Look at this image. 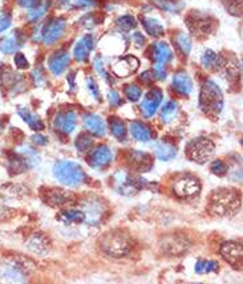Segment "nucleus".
<instances>
[{
	"label": "nucleus",
	"instance_id": "nucleus-1",
	"mask_svg": "<svg viewBox=\"0 0 243 284\" xmlns=\"http://www.w3.org/2000/svg\"><path fill=\"white\" fill-rule=\"evenodd\" d=\"M241 208V195L233 190H216L210 198L209 210L216 217L233 215Z\"/></svg>",
	"mask_w": 243,
	"mask_h": 284
},
{
	"label": "nucleus",
	"instance_id": "nucleus-2",
	"mask_svg": "<svg viewBox=\"0 0 243 284\" xmlns=\"http://www.w3.org/2000/svg\"><path fill=\"white\" fill-rule=\"evenodd\" d=\"M199 105L207 116H218L223 108V96L219 86L212 80L203 84L199 96Z\"/></svg>",
	"mask_w": 243,
	"mask_h": 284
},
{
	"label": "nucleus",
	"instance_id": "nucleus-3",
	"mask_svg": "<svg viewBox=\"0 0 243 284\" xmlns=\"http://www.w3.org/2000/svg\"><path fill=\"white\" fill-rule=\"evenodd\" d=\"M54 174L65 186L75 187L82 185L86 181V174L82 167L72 161H60L54 165Z\"/></svg>",
	"mask_w": 243,
	"mask_h": 284
},
{
	"label": "nucleus",
	"instance_id": "nucleus-4",
	"mask_svg": "<svg viewBox=\"0 0 243 284\" xmlns=\"http://www.w3.org/2000/svg\"><path fill=\"white\" fill-rule=\"evenodd\" d=\"M101 248L105 254L110 257L118 258L124 257L129 253L131 250V243L129 239L124 234L120 232H109L101 240Z\"/></svg>",
	"mask_w": 243,
	"mask_h": 284
},
{
	"label": "nucleus",
	"instance_id": "nucleus-5",
	"mask_svg": "<svg viewBox=\"0 0 243 284\" xmlns=\"http://www.w3.org/2000/svg\"><path fill=\"white\" fill-rule=\"evenodd\" d=\"M214 150H216V146H214L212 140L205 138V137H199V138H195L191 142H189L188 148H186V154L194 162L205 163L212 158Z\"/></svg>",
	"mask_w": 243,
	"mask_h": 284
},
{
	"label": "nucleus",
	"instance_id": "nucleus-6",
	"mask_svg": "<svg viewBox=\"0 0 243 284\" xmlns=\"http://www.w3.org/2000/svg\"><path fill=\"white\" fill-rule=\"evenodd\" d=\"M173 189L180 198H193L201 191V183L194 176L184 174L177 178Z\"/></svg>",
	"mask_w": 243,
	"mask_h": 284
},
{
	"label": "nucleus",
	"instance_id": "nucleus-7",
	"mask_svg": "<svg viewBox=\"0 0 243 284\" xmlns=\"http://www.w3.org/2000/svg\"><path fill=\"white\" fill-rule=\"evenodd\" d=\"M0 282L24 283L27 282V272L19 262L0 263Z\"/></svg>",
	"mask_w": 243,
	"mask_h": 284
},
{
	"label": "nucleus",
	"instance_id": "nucleus-8",
	"mask_svg": "<svg viewBox=\"0 0 243 284\" xmlns=\"http://www.w3.org/2000/svg\"><path fill=\"white\" fill-rule=\"evenodd\" d=\"M221 255L235 268H242V243L238 240L226 242L221 248Z\"/></svg>",
	"mask_w": 243,
	"mask_h": 284
},
{
	"label": "nucleus",
	"instance_id": "nucleus-9",
	"mask_svg": "<svg viewBox=\"0 0 243 284\" xmlns=\"http://www.w3.org/2000/svg\"><path fill=\"white\" fill-rule=\"evenodd\" d=\"M114 185L121 194L132 195L142 187V182L129 176L128 173L118 172L114 176Z\"/></svg>",
	"mask_w": 243,
	"mask_h": 284
},
{
	"label": "nucleus",
	"instance_id": "nucleus-10",
	"mask_svg": "<svg viewBox=\"0 0 243 284\" xmlns=\"http://www.w3.org/2000/svg\"><path fill=\"white\" fill-rule=\"evenodd\" d=\"M65 24L67 23L63 19H54V20L48 23L41 33V39L44 40L45 44L51 45L59 40L65 31Z\"/></svg>",
	"mask_w": 243,
	"mask_h": 284
},
{
	"label": "nucleus",
	"instance_id": "nucleus-11",
	"mask_svg": "<svg viewBox=\"0 0 243 284\" xmlns=\"http://www.w3.org/2000/svg\"><path fill=\"white\" fill-rule=\"evenodd\" d=\"M113 161V153L112 150L109 149L108 146H99L96 148L92 153L89 154L88 158V163L93 169H105L108 167Z\"/></svg>",
	"mask_w": 243,
	"mask_h": 284
},
{
	"label": "nucleus",
	"instance_id": "nucleus-12",
	"mask_svg": "<svg viewBox=\"0 0 243 284\" xmlns=\"http://www.w3.org/2000/svg\"><path fill=\"white\" fill-rule=\"evenodd\" d=\"M163 95L158 88H154L149 93H146L142 100V104H141V110L144 113L145 117H152L157 113L158 108L162 103Z\"/></svg>",
	"mask_w": 243,
	"mask_h": 284
},
{
	"label": "nucleus",
	"instance_id": "nucleus-13",
	"mask_svg": "<svg viewBox=\"0 0 243 284\" xmlns=\"http://www.w3.org/2000/svg\"><path fill=\"white\" fill-rule=\"evenodd\" d=\"M138 65H140V63H138V60L135 59V57H133V56H125V57L117 60L116 63L113 64L112 71L116 76L128 77L137 71Z\"/></svg>",
	"mask_w": 243,
	"mask_h": 284
},
{
	"label": "nucleus",
	"instance_id": "nucleus-14",
	"mask_svg": "<svg viewBox=\"0 0 243 284\" xmlns=\"http://www.w3.org/2000/svg\"><path fill=\"white\" fill-rule=\"evenodd\" d=\"M54 127L56 129H59L64 134H69L76 129L77 124V116L76 113L72 110H68V112L59 113L56 117H54Z\"/></svg>",
	"mask_w": 243,
	"mask_h": 284
},
{
	"label": "nucleus",
	"instance_id": "nucleus-15",
	"mask_svg": "<svg viewBox=\"0 0 243 284\" xmlns=\"http://www.w3.org/2000/svg\"><path fill=\"white\" fill-rule=\"evenodd\" d=\"M93 45H95V41H93L92 35H85V36L81 37L80 40L77 41V44L75 45V50H73L75 59L77 61H81V63L86 61L89 57V53L93 50Z\"/></svg>",
	"mask_w": 243,
	"mask_h": 284
},
{
	"label": "nucleus",
	"instance_id": "nucleus-16",
	"mask_svg": "<svg viewBox=\"0 0 243 284\" xmlns=\"http://www.w3.org/2000/svg\"><path fill=\"white\" fill-rule=\"evenodd\" d=\"M85 212V223L88 225H97L103 215V207L101 203L95 201V199H88V202L84 203L81 208Z\"/></svg>",
	"mask_w": 243,
	"mask_h": 284
},
{
	"label": "nucleus",
	"instance_id": "nucleus-17",
	"mask_svg": "<svg viewBox=\"0 0 243 284\" xmlns=\"http://www.w3.org/2000/svg\"><path fill=\"white\" fill-rule=\"evenodd\" d=\"M69 53L68 52H56L54 54L51 56L50 61H48V68H50V71L56 76H59L63 72H65V69L69 65Z\"/></svg>",
	"mask_w": 243,
	"mask_h": 284
},
{
	"label": "nucleus",
	"instance_id": "nucleus-18",
	"mask_svg": "<svg viewBox=\"0 0 243 284\" xmlns=\"http://www.w3.org/2000/svg\"><path fill=\"white\" fill-rule=\"evenodd\" d=\"M84 125L88 131L96 137H104L107 134V125L97 114H86L84 117Z\"/></svg>",
	"mask_w": 243,
	"mask_h": 284
},
{
	"label": "nucleus",
	"instance_id": "nucleus-19",
	"mask_svg": "<svg viewBox=\"0 0 243 284\" xmlns=\"http://www.w3.org/2000/svg\"><path fill=\"white\" fill-rule=\"evenodd\" d=\"M173 88L182 96H189L193 90V81L186 72H178L173 77Z\"/></svg>",
	"mask_w": 243,
	"mask_h": 284
},
{
	"label": "nucleus",
	"instance_id": "nucleus-20",
	"mask_svg": "<svg viewBox=\"0 0 243 284\" xmlns=\"http://www.w3.org/2000/svg\"><path fill=\"white\" fill-rule=\"evenodd\" d=\"M153 59L156 64H160V65H166L167 63H170L173 60V52H171L170 47L163 41H160L153 45Z\"/></svg>",
	"mask_w": 243,
	"mask_h": 284
},
{
	"label": "nucleus",
	"instance_id": "nucleus-21",
	"mask_svg": "<svg viewBox=\"0 0 243 284\" xmlns=\"http://www.w3.org/2000/svg\"><path fill=\"white\" fill-rule=\"evenodd\" d=\"M129 130H131V134L133 135V138H135L140 142H148V141L152 140L153 137V133H152V129L145 125L140 121L132 122L131 127H129Z\"/></svg>",
	"mask_w": 243,
	"mask_h": 284
},
{
	"label": "nucleus",
	"instance_id": "nucleus-22",
	"mask_svg": "<svg viewBox=\"0 0 243 284\" xmlns=\"http://www.w3.org/2000/svg\"><path fill=\"white\" fill-rule=\"evenodd\" d=\"M59 219L65 225H79L85 223V212L81 208H69L65 210L59 215Z\"/></svg>",
	"mask_w": 243,
	"mask_h": 284
},
{
	"label": "nucleus",
	"instance_id": "nucleus-23",
	"mask_svg": "<svg viewBox=\"0 0 243 284\" xmlns=\"http://www.w3.org/2000/svg\"><path fill=\"white\" fill-rule=\"evenodd\" d=\"M27 246L29 250L35 251L36 254H47V251L50 250L48 240L41 234H35L31 236V239L27 242Z\"/></svg>",
	"mask_w": 243,
	"mask_h": 284
},
{
	"label": "nucleus",
	"instance_id": "nucleus-24",
	"mask_svg": "<svg viewBox=\"0 0 243 284\" xmlns=\"http://www.w3.org/2000/svg\"><path fill=\"white\" fill-rule=\"evenodd\" d=\"M154 153L161 161H170L177 155V148L174 145L167 144V142H161L156 146Z\"/></svg>",
	"mask_w": 243,
	"mask_h": 284
},
{
	"label": "nucleus",
	"instance_id": "nucleus-25",
	"mask_svg": "<svg viewBox=\"0 0 243 284\" xmlns=\"http://www.w3.org/2000/svg\"><path fill=\"white\" fill-rule=\"evenodd\" d=\"M20 44H22L20 37H19L18 33H14V35H9V36L4 37L3 40L0 41V51L7 54L14 53L20 48Z\"/></svg>",
	"mask_w": 243,
	"mask_h": 284
},
{
	"label": "nucleus",
	"instance_id": "nucleus-26",
	"mask_svg": "<svg viewBox=\"0 0 243 284\" xmlns=\"http://www.w3.org/2000/svg\"><path fill=\"white\" fill-rule=\"evenodd\" d=\"M178 112H180V106L176 101H167L161 109V121L163 124H170L171 121L176 120Z\"/></svg>",
	"mask_w": 243,
	"mask_h": 284
},
{
	"label": "nucleus",
	"instance_id": "nucleus-27",
	"mask_svg": "<svg viewBox=\"0 0 243 284\" xmlns=\"http://www.w3.org/2000/svg\"><path fill=\"white\" fill-rule=\"evenodd\" d=\"M19 116L24 120V121L27 122L29 128L32 129H35V130H41L43 128H44V124L40 120V117L37 116V114H33L28 110L27 108H20L18 110Z\"/></svg>",
	"mask_w": 243,
	"mask_h": 284
},
{
	"label": "nucleus",
	"instance_id": "nucleus-28",
	"mask_svg": "<svg viewBox=\"0 0 243 284\" xmlns=\"http://www.w3.org/2000/svg\"><path fill=\"white\" fill-rule=\"evenodd\" d=\"M142 26H144L145 31L148 32L150 36L158 37L163 33V27L162 24L154 18H144L142 19Z\"/></svg>",
	"mask_w": 243,
	"mask_h": 284
},
{
	"label": "nucleus",
	"instance_id": "nucleus-29",
	"mask_svg": "<svg viewBox=\"0 0 243 284\" xmlns=\"http://www.w3.org/2000/svg\"><path fill=\"white\" fill-rule=\"evenodd\" d=\"M47 201L52 205H56V206H61L64 203H67L68 201H71V194H68L63 190L59 189H54L48 191V195H47Z\"/></svg>",
	"mask_w": 243,
	"mask_h": 284
},
{
	"label": "nucleus",
	"instance_id": "nucleus-30",
	"mask_svg": "<svg viewBox=\"0 0 243 284\" xmlns=\"http://www.w3.org/2000/svg\"><path fill=\"white\" fill-rule=\"evenodd\" d=\"M202 61L203 67L207 68V69H216V68L221 65V57H219V54H216V52H213V51H206L205 53L202 54Z\"/></svg>",
	"mask_w": 243,
	"mask_h": 284
},
{
	"label": "nucleus",
	"instance_id": "nucleus-31",
	"mask_svg": "<svg viewBox=\"0 0 243 284\" xmlns=\"http://www.w3.org/2000/svg\"><path fill=\"white\" fill-rule=\"evenodd\" d=\"M194 270L199 275H203V274L216 272V271L219 270V267H218V263L214 262V260H198V262L195 263Z\"/></svg>",
	"mask_w": 243,
	"mask_h": 284
},
{
	"label": "nucleus",
	"instance_id": "nucleus-32",
	"mask_svg": "<svg viewBox=\"0 0 243 284\" xmlns=\"http://www.w3.org/2000/svg\"><path fill=\"white\" fill-rule=\"evenodd\" d=\"M110 131L112 134L117 138V140H124L126 135V128L124 125V122L120 120V118H112L110 121Z\"/></svg>",
	"mask_w": 243,
	"mask_h": 284
},
{
	"label": "nucleus",
	"instance_id": "nucleus-33",
	"mask_svg": "<svg viewBox=\"0 0 243 284\" xmlns=\"http://www.w3.org/2000/svg\"><path fill=\"white\" fill-rule=\"evenodd\" d=\"M176 44L178 47V50L182 52L184 54H189L190 51H191V41H190L189 36L184 33V32H180L176 36Z\"/></svg>",
	"mask_w": 243,
	"mask_h": 284
},
{
	"label": "nucleus",
	"instance_id": "nucleus-34",
	"mask_svg": "<svg viewBox=\"0 0 243 284\" xmlns=\"http://www.w3.org/2000/svg\"><path fill=\"white\" fill-rule=\"evenodd\" d=\"M132 161L137 163L138 169H144L145 166H150V165H152L150 157H149L146 153H142V152H135V153H132Z\"/></svg>",
	"mask_w": 243,
	"mask_h": 284
},
{
	"label": "nucleus",
	"instance_id": "nucleus-35",
	"mask_svg": "<svg viewBox=\"0 0 243 284\" xmlns=\"http://www.w3.org/2000/svg\"><path fill=\"white\" fill-rule=\"evenodd\" d=\"M125 96L128 97L129 101L132 103H135V101H138L141 99V96H142V90H141L140 86H137L135 84H131V85H126L125 86Z\"/></svg>",
	"mask_w": 243,
	"mask_h": 284
},
{
	"label": "nucleus",
	"instance_id": "nucleus-36",
	"mask_svg": "<svg viewBox=\"0 0 243 284\" xmlns=\"http://www.w3.org/2000/svg\"><path fill=\"white\" fill-rule=\"evenodd\" d=\"M117 26L121 28L122 31H131V29L135 27V20L133 16L126 15V16H121V18L118 19Z\"/></svg>",
	"mask_w": 243,
	"mask_h": 284
},
{
	"label": "nucleus",
	"instance_id": "nucleus-37",
	"mask_svg": "<svg viewBox=\"0 0 243 284\" xmlns=\"http://www.w3.org/2000/svg\"><path fill=\"white\" fill-rule=\"evenodd\" d=\"M76 148L79 152H86L92 148V140L89 135L81 134L76 140Z\"/></svg>",
	"mask_w": 243,
	"mask_h": 284
},
{
	"label": "nucleus",
	"instance_id": "nucleus-38",
	"mask_svg": "<svg viewBox=\"0 0 243 284\" xmlns=\"http://www.w3.org/2000/svg\"><path fill=\"white\" fill-rule=\"evenodd\" d=\"M212 172L214 173L216 176L223 177L227 174V172H229V167H227V165H226L223 161L216 159V161H214V162L212 163Z\"/></svg>",
	"mask_w": 243,
	"mask_h": 284
},
{
	"label": "nucleus",
	"instance_id": "nucleus-39",
	"mask_svg": "<svg viewBox=\"0 0 243 284\" xmlns=\"http://www.w3.org/2000/svg\"><path fill=\"white\" fill-rule=\"evenodd\" d=\"M45 11H47V7L45 5H37L35 8L29 9V12H28V18L31 22H36L39 19H41L44 16Z\"/></svg>",
	"mask_w": 243,
	"mask_h": 284
},
{
	"label": "nucleus",
	"instance_id": "nucleus-40",
	"mask_svg": "<svg viewBox=\"0 0 243 284\" xmlns=\"http://www.w3.org/2000/svg\"><path fill=\"white\" fill-rule=\"evenodd\" d=\"M86 86H88V90L90 92L92 97L96 100H99L100 99L99 86H97V84H96V81L92 78V77H88V78H86Z\"/></svg>",
	"mask_w": 243,
	"mask_h": 284
},
{
	"label": "nucleus",
	"instance_id": "nucleus-41",
	"mask_svg": "<svg viewBox=\"0 0 243 284\" xmlns=\"http://www.w3.org/2000/svg\"><path fill=\"white\" fill-rule=\"evenodd\" d=\"M15 64H16V67H18L19 69H27V68L29 67L27 57L23 53L15 54Z\"/></svg>",
	"mask_w": 243,
	"mask_h": 284
},
{
	"label": "nucleus",
	"instance_id": "nucleus-42",
	"mask_svg": "<svg viewBox=\"0 0 243 284\" xmlns=\"http://www.w3.org/2000/svg\"><path fill=\"white\" fill-rule=\"evenodd\" d=\"M153 73H154V76L157 77L158 80H163V78L166 77V69H165V65L154 64Z\"/></svg>",
	"mask_w": 243,
	"mask_h": 284
},
{
	"label": "nucleus",
	"instance_id": "nucleus-43",
	"mask_svg": "<svg viewBox=\"0 0 243 284\" xmlns=\"http://www.w3.org/2000/svg\"><path fill=\"white\" fill-rule=\"evenodd\" d=\"M108 101L109 104L113 105V106H118V105H121V97L118 95L116 90H110L108 93Z\"/></svg>",
	"mask_w": 243,
	"mask_h": 284
},
{
	"label": "nucleus",
	"instance_id": "nucleus-44",
	"mask_svg": "<svg viewBox=\"0 0 243 284\" xmlns=\"http://www.w3.org/2000/svg\"><path fill=\"white\" fill-rule=\"evenodd\" d=\"M95 68H96V71L101 75V76L105 78V80H108V75H107V71H105V68H104V63H103V60L101 59H97L95 60Z\"/></svg>",
	"mask_w": 243,
	"mask_h": 284
},
{
	"label": "nucleus",
	"instance_id": "nucleus-45",
	"mask_svg": "<svg viewBox=\"0 0 243 284\" xmlns=\"http://www.w3.org/2000/svg\"><path fill=\"white\" fill-rule=\"evenodd\" d=\"M11 27V18L8 15H0V32L5 31Z\"/></svg>",
	"mask_w": 243,
	"mask_h": 284
},
{
	"label": "nucleus",
	"instance_id": "nucleus-46",
	"mask_svg": "<svg viewBox=\"0 0 243 284\" xmlns=\"http://www.w3.org/2000/svg\"><path fill=\"white\" fill-rule=\"evenodd\" d=\"M19 4L23 5V7H26V8L31 9V8H35V7H37L39 4V0H18Z\"/></svg>",
	"mask_w": 243,
	"mask_h": 284
},
{
	"label": "nucleus",
	"instance_id": "nucleus-47",
	"mask_svg": "<svg viewBox=\"0 0 243 284\" xmlns=\"http://www.w3.org/2000/svg\"><path fill=\"white\" fill-rule=\"evenodd\" d=\"M95 4V0H76V5L81 7V8H89V7H93Z\"/></svg>",
	"mask_w": 243,
	"mask_h": 284
},
{
	"label": "nucleus",
	"instance_id": "nucleus-48",
	"mask_svg": "<svg viewBox=\"0 0 243 284\" xmlns=\"http://www.w3.org/2000/svg\"><path fill=\"white\" fill-rule=\"evenodd\" d=\"M133 41H135V44L137 45V47H141V45H144L145 39L140 32H135V35H133Z\"/></svg>",
	"mask_w": 243,
	"mask_h": 284
},
{
	"label": "nucleus",
	"instance_id": "nucleus-49",
	"mask_svg": "<svg viewBox=\"0 0 243 284\" xmlns=\"http://www.w3.org/2000/svg\"><path fill=\"white\" fill-rule=\"evenodd\" d=\"M32 141H33V142H35L36 145H41V146H43V145L47 144V141H48V140L45 138L44 135L35 134V135H33V138H32Z\"/></svg>",
	"mask_w": 243,
	"mask_h": 284
},
{
	"label": "nucleus",
	"instance_id": "nucleus-50",
	"mask_svg": "<svg viewBox=\"0 0 243 284\" xmlns=\"http://www.w3.org/2000/svg\"><path fill=\"white\" fill-rule=\"evenodd\" d=\"M69 0H54V3L59 5H63V4H67Z\"/></svg>",
	"mask_w": 243,
	"mask_h": 284
},
{
	"label": "nucleus",
	"instance_id": "nucleus-51",
	"mask_svg": "<svg viewBox=\"0 0 243 284\" xmlns=\"http://www.w3.org/2000/svg\"><path fill=\"white\" fill-rule=\"evenodd\" d=\"M0 130H1V122H0Z\"/></svg>",
	"mask_w": 243,
	"mask_h": 284
}]
</instances>
